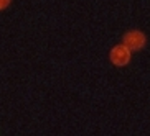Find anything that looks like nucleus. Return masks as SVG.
<instances>
[{
  "mask_svg": "<svg viewBox=\"0 0 150 136\" xmlns=\"http://www.w3.org/2000/svg\"><path fill=\"white\" fill-rule=\"evenodd\" d=\"M112 59H114L117 64H124V62H127L129 59V51L125 48H117L112 54Z\"/></svg>",
  "mask_w": 150,
  "mask_h": 136,
  "instance_id": "1",
  "label": "nucleus"
},
{
  "mask_svg": "<svg viewBox=\"0 0 150 136\" xmlns=\"http://www.w3.org/2000/svg\"><path fill=\"white\" fill-rule=\"evenodd\" d=\"M125 40H127V43L130 44L132 48H140L142 44H144V36H142L140 33H130Z\"/></svg>",
  "mask_w": 150,
  "mask_h": 136,
  "instance_id": "2",
  "label": "nucleus"
}]
</instances>
